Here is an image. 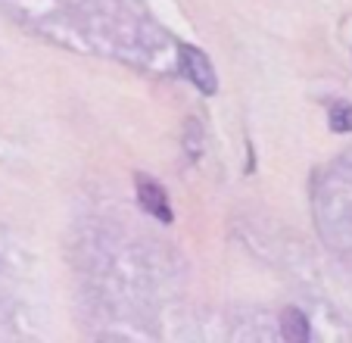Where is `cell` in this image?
<instances>
[{"label": "cell", "mask_w": 352, "mask_h": 343, "mask_svg": "<svg viewBox=\"0 0 352 343\" xmlns=\"http://www.w3.org/2000/svg\"><path fill=\"white\" fill-rule=\"evenodd\" d=\"M178 66H181V72H184V79L193 81V85H197L203 94H215V91H219L215 69H212V63H209V56L203 50H197V47H190V44H181Z\"/></svg>", "instance_id": "cell-1"}, {"label": "cell", "mask_w": 352, "mask_h": 343, "mask_svg": "<svg viewBox=\"0 0 352 343\" xmlns=\"http://www.w3.org/2000/svg\"><path fill=\"white\" fill-rule=\"evenodd\" d=\"M284 322H280V331H284V340L290 343H306L309 340V322L299 309H284Z\"/></svg>", "instance_id": "cell-3"}, {"label": "cell", "mask_w": 352, "mask_h": 343, "mask_svg": "<svg viewBox=\"0 0 352 343\" xmlns=\"http://www.w3.org/2000/svg\"><path fill=\"white\" fill-rule=\"evenodd\" d=\"M331 128L333 132H352V103L337 100L331 106Z\"/></svg>", "instance_id": "cell-4"}, {"label": "cell", "mask_w": 352, "mask_h": 343, "mask_svg": "<svg viewBox=\"0 0 352 343\" xmlns=\"http://www.w3.org/2000/svg\"><path fill=\"white\" fill-rule=\"evenodd\" d=\"M138 200L144 206V212H150L153 218H160L162 225L172 222V206H168V194L162 191V185H156L153 178L146 175H138Z\"/></svg>", "instance_id": "cell-2"}]
</instances>
